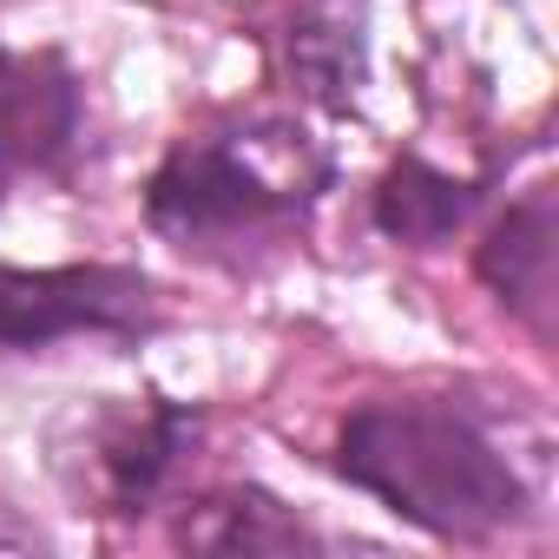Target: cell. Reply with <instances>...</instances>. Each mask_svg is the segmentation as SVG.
<instances>
[{"instance_id":"9c48e42d","label":"cell","mask_w":559,"mask_h":559,"mask_svg":"<svg viewBox=\"0 0 559 559\" xmlns=\"http://www.w3.org/2000/svg\"><path fill=\"white\" fill-rule=\"evenodd\" d=\"M47 546V533L14 507V493H8V480H0V552H40Z\"/></svg>"},{"instance_id":"8992f818","label":"cell","mask_w":559,"mask_h":559,"mask_svg":"<svg viewBox=\"0 0 559 559\" xmlns=\"http://www.w3.org/2000/svg\"><path fill=\"white\" fill-rule=\"evenodd\" d=\"M552 263H559V191L552 178H533L520 198H507L487 217L474 243V276L539 349H552V304H559Z\"/></svg>"},{"instance_id":"6da1fadb","label":"cell","mask_w":559,"mask_h":559,"mask_svg":"<svg viewBox=\"0 0 559 559\" xmlns=\"http://www.w3.org/2000/svg\"><path fill=\"white\" fill-rule=\"evenodd\" d=\"M330 474L441 546H487L533 513V487L487 415L448 395H376L336 415Z\"/></svg>"},{"instance_id":"5b68a950","label":"cell","mask_w":559,"mask_h":559,"mask_svg":"<svg viewBox=\"0 0 559 559\" xmlns=\"http://www.w3.org/2000/svg\"><path fill=\"white\" fill-rule=\"evenodd\" d=\"M93 145V93L67 47H0V204L73 191Z\"/></svg>"},{"instance_id":"7a4b0ae2","label":"cell","mask_w":559,"mask_h":559,"mask_svg":"<svg viewBox=\"0 0 559 559\" xmlns=\"http://www.w3.org/2000/svg\"><path fill=\"white\" fill-rule=\"evenodd\" d=\"M330 185L336 158L323 139H310V126L284 112H243L171 139L139 191V217L185 257L243 263L297 237Z\"/></svg>"},{"instance_id":"ba28073f","label":"cell","mask_w":559,"mask_h":559,"mask_svg":"<svg viewBox=\"0 0 559 559\" xmlns=\"http://www.w3.org/2000/svg\"><path fill=\"white\" fill-rule=\"evenodd\" d=\"M480 178H461V171H448V165H435V158H421V152H402L382 178H376V191H369V217H376V230L389 237V243H408V250H441L474 211H480Z\"/></svg>"},{"instance_id":"3957f363","label":"cell","mask_w":559,"mask_h":559,"mask_svg":"<svg viewBox=\"0 0 559 559\" xmlns=\"http://www.w3.org/2000/svg\"><path fill=\"white\" fill-rule=\"evenodd\" d=\"M198 435H204V415L191 402L145 389V395H99L73 408L53 428L47 454H53V480L73 500V513L145 520L178 487Z\"/></svg>"},{"instance_id":"277c9868","label":"cell","mask_w":559,"mask_h":559,"mask_svg":"<svg viewBox=\"0 0 559 559\" xmlns=\"http://www.w3.org/2000/svg\"><path fill=\"white\" fill-rule=\"evenodd\" d=\"M171 323V290L139 263H0V356H47L60 343L139 349Z\"/></svg>"},{"instance_id":"52a82bcc","label":"cell","mask_w":559,"mask_h":559,"mask_svg":"<svg viewBox=\"0 0 559 559\" xmlns=\"http://www.w3.org/2000/svg\"><path fill=\"white\" fill-rule=\"evenodd\" d=\"M165 539L178 552H211V559H297V552H330L336 539L290 507L284 493H270L263 480H217L198 487L171 507Z\"/></svg>"}]
</instances>
